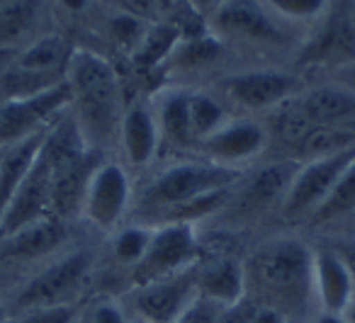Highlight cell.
I'll use <instances>...</instances> for the list:
<instances>
[{"label": "cell", "mask_w": 355, "mask_h": 323, "mask_svg": "<svg viewBox=\"0 0 355 323\" xmlns=\"http://www.w3.org/2000/svg\"><path fill=\"white\" fill-rule=\"evenodd\" d=\"M195 274H198V292L217 302L219 306H234L246 297L243 258L229 253L227 245L217 243L214 248L202 241V258L195 268Z\"/></svg>", "instance_id": "cell-17"}, {"label": "cell", "mask_w": 355, "mask_h": 323, "mask_svg": "<svg viewBox=\"0 0 355 323\" xmlns=\"http://www.w3.org/2000/svg\"><path fill=\"white\" fill-rule=\"evenodd\" d=\"M46 132H49V129L30 134V137L6 146L3 153H0V216L6 211L8 202L12 200V195L17 192L20 182L25 180L27 173L35 166L42 143H44V139H46Z\"/></svg>", "instance_id": "cell-22"}, {"label": "cell", "mask_w": 355, "mask_h": 323, "mask_svg": "<svg viewBox=\"0 0 355 323\" xmlns=\"http://www.w3.org/2000/svg\"><path fill=\"white\" fill-rule=\"evenodd\" d=\"M180 37H183L180 27L171 25V22H153V25H148L141 44H139L137 51L132 54L137 69L148 71V69H156V66H163L171 59L173 49L178 46Z\"/></svg>", "instance_id": "cell-26"}, {"label": "cell", "mask_w": 355, "mask_h": 323, "mask_svg": "<svg viewBox=\"0 0 355 323\" xmlns=\"http://www.w3.org/2000/svg\"><path fill=\"white\" fill-rule=\"evenodd\" d=\"M219 54H222V42L214 40L209 32L190 37L183 35L166 64L175 66L180 71H200L205 66L214 64L219 59Z\"/></svg>", "instance_id": "cell-27"}, {"label": "cell", "mask_w": 355, "mask_h": 323, "mask_svg": "<svg viewBox=\"0 0 355 323\" xmlns=\"http://www.w3.org/2000/svg\"><path fill=\"white\" fill-rule=\"evenodd\" d=\"M350 15H353V20H355V6H353V8H350Z\"/></svg>", "instance_id": "cell-46"}, {"label": "cell", "mask_w": 355, "mask_h": 323, "mask_svg": "<svg viewBox=\"0 0 355 323\" xmlns=\"http://www.w3.org/2000/svg\"><path fill=\"white\" fill-rule=\"evenodd\" d=\"M195 268L173 274V277L129 287L119 297V302L129 316H141L151 323H173L200 294Z\"/></svg>", "instance_id": "cell-9"}, {"label": "cell", "mask_w": 355, "mask_h": 323, "mask_svg": "<svg viewBox=\"0 0 355 323\" xmlns=\"http://www.w3.org/2000/svg\"><path fill=\"white\" fill-rule=\"evenodd\" d=\"M207 32L219 42L246 44H282L285 32L263 0H222L212 8L205 22Z\"/></svg>", "instance_id": "cell-8"}, {"label": "cell", "mask_w": 355, "mask_h": 323, "mask_svg": "<svg viewBox=\"0 0 355 323\" xmlns=\"http://www.w3.org/2000/svg\"><path fill=\"white\" fill-rule=\"evenodd\" d=\"M263 6L280 20L319 22L329 12L331 0H263Z\"/></svg>", "instance_id": "cell-31"}, {"label": "cell", "mask_w": 355, "mask_h": 323, "mask_svg": "<svg viewBox=\"0 0 355 323\" xmlns=\"http://www.w3.org/2000/svg\"><path fill=\"white\" fill-rule=\"evenodd\" d=\"M350 216H355V158L340 173L336 185L331 187L329 197L316 207V211L306 221L311 226H334L340 221H348Z\"/></svg>", "instance_id": "cell-24"}, {"label": "cell", "mask_w": 355, "mask_h": 323, "mask_svg": "<svg viewBox=\"0 0 355 323\" xmlns=\"http://www.w3.org/2000/svg\"><path fill=\"white\" fill-rule=\"evenodd\" d=\"M153 112L161 134V146L168 143L180 151H195V137L190 127V90L173 88L161 93L153 103Z\"/></svg>", "instance_id": "cell-21"}, {"label": "cell", "mask_w": 355, "mask_h": 323, "mask_svg": "<svg viewBox=\"0 0 355 323\" xmlns=\"http://www.w3.org/2000/svg\"><path fill=\"white\" fill-rule=\"evenodd\" d=\"M300 64L340 71L355 66V20L350 10L329 8L316 32L302 44Z\"/></svg>", "instance_id": "cell-14"}, {"label": "cell", "mask_w": 355, "mask_h": 323, "mask_svg": "<svg viewBox=\"0 0 355 323\" xmlns=\"http://www.w3.org/2000/svg\"><path fill=\"white\" fill-rule=\"evenodd\" d=\"M80 323H129V313L119 299H98L83 308Z\"/></svg>", "instance_id": "cell-34"}, {"label": "cell", "mask_w": 355, "mask_h": 323, "mask_svg": "<svg viewBox=\"0 0 355 323\" xmlns=\"http://www.w3.org/2000/svg\"><path fill=\"white\" fill-rule=\"evenodd\" d=\"M353 73H355V71H353ZM343 83H345V85H350V88L355 90V78H353V80H343Z\"/></svg>", "instance_id": "cell-45"}, {"label": "cell", "mask_w": 355, "mask_h": 323, "mask_svg": "<svg viewBox=\"0 0 355 323\" xmlns=\"http://www.w3.org/2000/svg\"><path fill=\"white\" fill-rule=\"evenodd\" d=\"M241 177L243 171L217 166V163H209L205 158L175 161L163 171H158L144 187L141 197H139V209H141L139 221L148 224L173 207L188 204V202L209 195V192L236 187Z\"/></svg>", "instance_id": "cell-3"}, {"label": "cell", "mask_w": 355, "mask_h": 323, "mask_svg": "<svg viewBox=\"0 0 355 323\" xmlns=\"http://www.w3.org/2000/svg\"><path fill=\"white\" fill-rule=\"evenodd\" d=\"M66 83L71 90V114L85 143L103 151L119 139L124 114L122 78L105 56L88 49H73L66 66Z\"/></svg>", "instance_id": "cell-2"}, {"label": "cell", "mask_w": 355, "mask_h": 323, "mask_svg": "<svg viewBox=\"0 0 355 323\" xmlns=\"http://www.w3.org/2000/svg\"><path fill=\"white\" fill-rule=\"evenodd\" d=\"M119 8V12L124 15H132L141 22H156L161 17L163 10V0H114Z\"/></svg>", "instance_id": "cell-36"}, {"label": "cell", "mask_w": 355, "mask_h": 323, "mask_svg": "<svg viewBox=\"0 0 355 323\" xmlns=\"http://www.w3.org/2000/svg\"><path fill=\"white\" fill-rule=\"evenodd\" d=\"M95 265L98 255L93 248H69L42 263V268L32 272L8 302L10 316L32 308L83 304L85 289L95 277Z\"/></svg>", "instance_id": "cell-4"}, {"label": "cell", "mask_w": 355, "mask_h": 323, "mask_svg": "<svg viewBox=\"0 0 355 323\" xmlns=\"http://www.w3.org/2000/svg\"><path fill=\"white\" fill-rule=\"evenodd\" d=\"M246 299L256 306L275 308L290 321L306 323L314 316L311 243L300 236H272L243 255Z\"/></svg>", "instance_id": "cell-1"}, {"label": "cell", "mask_w": 355, "mask_h": 323, "mask_svg": "<svg viewBox=\"0 0 355 323\" xmlns=\"http://www.w3.org/2000/svg\"><path fill=\"white\" fill-rule=\"evenodd\" d=\"M37 25V0H8L0 8V46H20Z\"/></svg>", "instance_id": "cell-28"}, {"label": "cell", "mask_w": 355, "mask_h": 323, "mask_svg": "<svg viewBox=\"0 0 355 323\" xmlns=\"http://www.w3.org/2000/svg\"><path fill=\"white\" fill-rule=\"evenodd\" d=\"M229 119H232V114L214 95L190 90V127H193L195 146L209 134L217 132L222 124H227Z\"/></svg>", "instance_id": "cell-30"}, {"label": "cell", "mask_w": 355, "mask_h": 323, "mask_svg": "<svg viewBox=\"0 0 355 323\" xmlns=\"http://www.w3.org/2000/svg\"><path fill=\"white\" fill-rule=\"evenodd\" d=\"M83 313V304H61V306L32 308L10 316L8 323H78Z\"/></svg>", "instance_id": "cell-33"}, {"label": "cell", "mask_w": 355, "mask_h": 323, "mask_svg": "<svg viewBox=\"0 0 355 323\" xmlns=\"http://www.w3.org/2000/svg\"><path fill=\"white\" fill-rule=\"evenodd\" d=\"M224 308L227 306H219L217 302H212V299L198 294V297L193 299V304H190V306L185 308V311L180 313L173 323H217Z\"/></svg>", "instance_id": "cell-35"}, {"label": "cell", "mask_w": 355, "mask_h": 323, "mask_svg": "<svg viewBox=\"0 0 355 323\" xmlns=\"http://www.w3.org/2000/svg\"><path fill=\"white\" fill-rule=\"evenodd\" d=\"M132 202L134 190L127 166L114 158H103L85 187L80 216L93 229L103 231V234H114L127 219Z\"/></svg>", "instance_id": "cell-6"}, {"label": "cell", "mask_w": 355, "mask_h": 323, "mask_svg": "<svg viewBox=\"0 0 355 323\" xmlns=\"http://www.w3.org/2000/svg\"><path fill=\"white\" fill-rule=\"evenodd\" d=\"M6 3H8V0H0V8H3V6H6Z\"/></svg>", "instance_id": "cell-47"}, {"label": "cell", "mask_w": 355, "mask_h": 323, "mask_svg": "<svg viewBox=\"0 0 355 323\" xmlns=\"http://www.w3.org/2000/svg\"><path fill=\"white\" fill-rule=\"evenodd\" d=\"M129 323H151V321H146V318H141V316H129Z\"/></svg>", "instance_id": "cell-44"}, {"label": "cell", "mask_w": 355, "mask_h": 323, "mask_svg": "<svg viewBox=\"0 0 355 323\" xmlns=\"http://www.w3.org/2000/svg\"><path fill=\"white\" fill-rule=\"evenodd\" d=\"M297 103L314 127L355 129V90L343 80L302 90Z\"/></svg>", "instance_id": "cell-20"}, {"label": "cell", "mask_w": 355, "mask_h": 323, "mask_svg": "<svg viewBox=\"0 0 355 323\" xmlns=\"http://www.w3.org/2000/svg\"><path fill=\"white\" fill-rule=\"evenodd\" d=\"M353 6H355V0H353Z\"/></svg>", "instance_id": "cell-48"}, {"label": "cell", "mask_w": 355, "mask_h": 323, "mask_svg": "<svg viewBox=\"0 0 355 323\" xmlns=\"http://www.w3.org/2000/svg\"><path fill=\"white\" fill-rule=\"evenodd\" d=\"M8 321H10V306H8V302H0V323Z\"/></svg>", "instance_id": "cell-43"}, {"label": "cell", "mask_w": 355, "mask_h": 323, "mask_svg": "<svg viewBox=\"0 0 355 323\" xmlns=\"http://www.w3.org/2000/svg\"><path fill=\"white\" fill-rule=\"evenodd\" d=\"M59 3L69 12H80V10H85V6H88V0H59Z\"/></svg>", "instance_id": "cell-41"}, {"label": "cell", "mask_w": 355, "mask_h": 323, "mask_svg": "<svg viewBox=\"0 0 355 323\" xmlns=\"http://www.w3.org/2000/svg\"><path fill=\"white\" fill-rule=\"evenodd\" d=\"M248 323H290V318L282 316L275 308L256 306V304H253V313H251V318H248Z\"/></svg>", "instance_id": "cell-39"}, {"label": "cell", "mask_w": 355, "mask_h": 323, "mask_svg": "<svg viewBox=\"0 0 355 323\" xmlns=\"http://www.w3.org/2000/svg\"><path fill=\"white\" fill-rule=\"evenodd\" d=\"M251 313H253V304L248 302L246 297H243L239 304H234V306H227V308H224L222 316H219V321H217V323H248Z\"/></svg>", "instance_id": "cell-37"}, {"label": "cell", "mask_w": 355, "mask_h": 323, "mask_svg": "<svg viewBox=\"0 0 355 323\" xmlns=\"http://www.w3.org/2000/svg\"><path fill=\"white\" fill-rule=\"evenodd\" d=\"M117 146L124 158V166L129 168L144 171L156 161L158 148H161V134H158L153 105H148L146 100H134L124 107Z\"/></svg>", "instance_id": "cell-19"}, {"label": "cell", "mask_w": 355, "mask_h": 323, "mask_svg": "<svg viewBox=\"0 0 355 323\" xmlns=\"http://www.w3.org/2000/svg\"><path fill=\"white\" fill-rule=\"evenodd\" d=\"M190 6L195 8V10H212V8H217L219 3H222V0H188Z\"/></svg>", "instance_id": "cell-42"}, {"label": "cell", "mask_w": 355, "mask_h": 323, "mask_svg": "<svg viewBox=\"0 0 355 323\" xmlns=\"http://www.w3.org/2000/svg\"><path fill=\"white\" fill-rule=\"evenodd\" d=\"M355 146V129H340V127H311L300 141L292 146L295 161L304 163L311 158L334 156V153L348 151Z\"/></svg>", "instance_id": "cell-25"}, {"label": "cell", "mask_w": 355, "mask_h": 323, "mask_svg": "<svg viewBox=\"0 0 355 323\" xmlns=\"http://www.w3.org/2000/svg\"><path fill=\"white\" fill-rule=\"evenodd\" d=\"M71 245L69 221L46 216L0 238V265H35L56 258Z\"/></svg>", "instance_id": "cell-15"}, {"label": "cell", "mask_w": 355, "mask_h": 323, "mask_svg": "<svg viewBox=\"0 0 355 323\" xmlns=\"http://www.w3.org/2000/svg\"><path fill=\"white\" fill-rule=\"evenodd\" d=\"M306 323H348V321H345V316H336V313H324V311H316L314 316H311Z\"/></svg>", "instance_id": "cell-40"}, {"label": "cell", "mask_w": 355, "mask_h": 323, "mask_svg": "<svg viewBox=\"0 0 355 323\" xmlns=\"http://www.w3.org/2000/svg\"><path fill=\"white\" fill-rule=\"evenodd\" d=\"M146 30H148V22H141L132 15H124V12H117L110 20V37L117 42L119 49L129 51V54L137 51V46L141 44Z\"/></svg>", "instance_id": "cell-32"}, {"label": "cell", "mask_w": 355, "mask_h": 323, "mask_svg": "<svg viewBox=\"0 0 355 323\" xmlns=\"http://www.w3.org/2000/svg\"><path fill=\"white\" fill-rule=\"evenodd\" d=\"M355 158V146L348 151L334 153V156L311 158L300 163L292 180L285 202L280 207V216L285 221H306L316 211V207L329 197L331 187L340 177V173L350 166Z\"/></svg>", "instance_id": "cell-11"}, {"label": "cell", "mask_w": 355, "mask_h": 323, "mask_svg": "<svg viewBox=\"0 0 355 323\" xmlns=\"http://www.w3.org/2000/svg\"><path fill=\"white\" fill-rule=\"evenodd\" d=\"M202 258V241L193 224H158L153 226L151 241L137 268L127 272L129 287L173 277L193 270ZM127 287V289H129Z\"/></svg>", "instance_id": "cell-5"}, {"label": "cell", "mask_w": 355, "mask_h": 323, "mask_svg": "<svg viewBox=\"0 0 355 323\" xmlns=\"http://www.w3.org/2000/svg\"><path fill=\"white\" fill-rule=\"evenodd\" d=\"M331 245L336 248V253L343 258L345 268L350 272V279H353V287H355V241H345V238H334L329 241Z\"/></svg>", "instance_id": "cell-38"}, {"label": "cell", "mask_w": 355, "mask_h": 323, "mask_svg": "<svg viewBox=\"0 0 355 323\" xmlns=\"http://www.w3.org/2000/svg\"><path fill=\"white\" fill-rule=\"evenodd\" d=\"M222 93L243 112H272L287 100L297 98L304 83L297 73L280 69L239 71L222 80Z\"/></svg>", "instance_id": "cell-7"}, {"label": "cell", "mask_w": 355, "mask_h": 323, "mask_svg": "<svg viewBox=\"0 0 355 323\" xmlns=\"http://www.w3.org/2000/svg\"><path fill=\"white\" fill-rule=\"evenodd\" d=\"M51 182H54V171H51L49 158L40 148L32 171L20 182L17 192L0 216V238L51 216Z\"/></svg>", "instance_id": "cell-16"}, {"label": "cell", "mask_w": 355, "mask_h": 323, "mask_svg": "<svg viewBox=\"0 0 355 323\" xmlns=\"http://www.w3.org/2000/svg\"><path fill=\"white\" fill-rule=\"evenodd\" d=\"M151 234H153V226L141 224V221L119 226V229L112 234V245H110L117 268H122L124 272L137 268L139 260H141L144 253H146Z\"/></svg>", "instance_id": "cell-29"}, {"label": "cell", "mask_w": 355, "mask_h": 323, "mask_svg": "<svg viewBox=\"0 0 355 323\" xmlns=\"http://www.w3.org/2000/svg\"><path fill=\"white\" fill-rule=\"evenodd\" d=\"M297 168H300V161L290 156L256 168L251 175L241 177L224 211H229L232 219L241 221L256 219V216L270 211L272 207H277V211H280L287 190L295 180Z\"/></svg>", "instance_id": "cell-10"}, {"label": "cell", "mask_w": 355, "mask_h": 323, "mask_svg": "<svg viewBox=\"0 0 355 323\" xmlns=\"http://www.w3.org/2000/svg\"><path fill=\"white\" fill-rule=\"evenodd\" d=\"M69 105L71 90L66 80L35 98L0 103V148L10 146L42 129H49L69 110Z\"/></svg>", "instance_id": "cell-13"}, {"label": "cell", "mask_w": 355, "mask_h": 323, "mask_svg": "<svg viewBox=\"0 0 355 323\" xmlns=\"http://www.w3.org/2000/svg\"><path fill=\"white\" fill-rule=\"evenodd\" d=\"M311 279L319 311L343 316L355 302V287L348 268L329 241L316 245L311 243Z\"/></svg>", "instance_id": "cell-18"}, {"label": "cell", "mask_w": 355, "mask_h": 323, "mask_svg": "<svg viewBox=\"0 0 355 323\" xmlns=\"http://www.w3.org/2000/svg\"><path fill=\"white\" fill-rule=\"evenodd\" d=\"M268 143H270V132L266 122L256 117H232L214 134L202 139L195 151L209 163L241 171L266 151Z\"/></svg>", "instance_id": "cell-12"}, {"label": "cell", "mask_w": 355, "mask_h": 323, "mask_svg": "<svg viewBox=\"0 0 355 323\" xmlns=\"http://www.w3.org/2000/svg\"><path fill=\"white\" fill-rule=\"evenodd\" d=\"M73 54L71 44L59 35L40 37L35 42H27L22 51L15 56L12 66L22 71H32V73H44V76H66V66Z\"/></svg>", "instance_id": "cell-23"}]
</instances>
